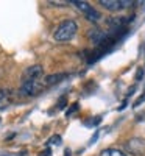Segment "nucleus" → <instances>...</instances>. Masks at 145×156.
I'll return each mask as SVG.
<instances>
[{"instance_id":"1","label":"nucleus","mask_w":145,"mask_h":156,"mask_svg":"<svg viewBox=\"0 0 145 156\" xmlns=\"http://www.w3.org/2000/svg\"><path fill=\"white\" fill-rule=\"evenodd\" d=\"M76 30H78V25L73 19L62 20L53 33V39L56 42H67L76 34Z\"/></svg>"},{"instance_id":"2","label":"nucleus","mask_w":145,"mask_h":156,"mask_svg":"<svg viewBox=\"0 0 145 156\" xmlns=\"http://www.w3.org/2000/svg\"><path fill=\"white\" fill-rule=\"evenodd\" d=\"M70 3L75 5L78 9H80L87 20H90V22H98V20L101 19V14H100V12H98L94 6H92V5H89L87 2H81V0H72Z\"/></svg>"},{"instance_id":"3","label":"nucleus","mask_w":145,"mask_h":156,"mask_svg":"<svg viewBox=\"0 0 145 156\" xmlns=\"http://www.w3.org/2000/svg\"><path fill=\"white\" fill-rule=\"evenodd\" d=\"M42 89H44L42 80H27V81H22L20 92L23 95H36V94L41 92Z\"/></svg>"},{"instance_id":"4","label":"nucleus","mask_w":145,"mask_h":156,"mask_svg":"<svg viewBox=\"0 0 145 156\" xmlns=\"http://www.w3.org/2000/svg\"><path fill=\"white\" fill-rule=\"evenodd\" d=\"M100 5L109 11H120L123 8L134 5V2H131V0H100Z\"/></svg>"},{"instance_id":"5","label":"nucleus","mask_w":145,"mask_h":156,"mask_svg":"<svg viewBox=\"0 0 145 156\" xmlns=\"http://www.w3.org/2000/svg\"><path fill=\"white\" fill-rule=\"evenodd\" d=\"M42 73H44L42 66H39V64L30 66L27 70H25V73H23V81H27V80H41Z\"/></svg>"},{"instance_id":"6","label":"nucleus","mask_w":145,"mask_h":156,"mask_svg":"<svg viewBox=\"0 0 145 156\" xmlns=\"http://www.w3.org/2000/svg\"><path fill=\"white\" fill-rule=\"evenodd\" d=\"M126 148L133 153H142V150H145V140L142 139H133L126 144Z\"/></svg>"},{"instance_id":"7","label":"nucleus","mask_w":145,"mask_h":156,"mask_svg":"<svg viewBox=\"0 0 145 156\" xmlns=\"http://www.w3.org/2000/svg\"><path fill=\"white\" fill-rule=\"evenodd\" d=\"M65 76H67V73H55V75H48V76H45L44 80H42L44 87H50V86H53V84L59 83L62 78H65Z\"/></svg>"},{"instance_id":"8","label":"nucleus","mask_w":145,"mask_h":156,"mask_svg":"<svg viewBox=\"0 0 145 156\" xmlns=\"http://www.w3.org/2000/svg\"><path fill=\"white\" fill-rule=\"evenodd\" d=\"M100 156H126V154L120 150H117V148H104L100 153Z\"/></svg>"},{"instance_id":"9","label":"nucleus","mask_w":145,"mask_h":156,"mask_svg":"<svg viewBox=\"0 0 145 156\" xmlns=\"http://www.w3.org/2000/svg\"><path fill=\"white\" fill-rule=\"evenodd\" d=\"M50 144H55V145H59L61 144V137L59 136H53V137H50Z\"/></svg>"},{"instance_id":"10","label":"nucleus","mask_w":145,"mask_h":156,"mask_svg":"<svg viewBox=\"0 0 145 156\" xmlns=\"http://www.w3.org/2000/svg\"><path fill=\"white\" fill-rule=\"evenodd\" d=\"M142 101H145V92H143V94H142V95H140V97H139V98H137L134 103H133V106H139Z\"/></svg>"},{"instance_id":"11","label":"nucleus","mask_w":145,"mask_h":156,"mask_svg":"<svg viewBox=\"0 0 145 156\" xmlns=\"http://www.w3.org/2000/svg\"><path fill=\"white\" fill-rule=\"evenodd\" d=\"M76 109H78V103H73V106L67 109V115H72V114H73Z\"/></svg>"},{"instance_id":"12","label":"nucleus","mask_w":145,"mask_h":156,"mask_svg":"<svg viewBox=\"0 0 145 156\" xmlns=\"http://www.w3.org/2000/svg\"><path fill=\"white\" fill-rule=\"evenodd\" d=\"M48 3L53 6H64V5H69L70 2H48Z\"/></svg>"},{"instance_id":"13","label":"nucleus","mask_w":145,"mask_h":156,"mask_svg":"<svg viewBox=\"0 0 145 156\" xmlns=\"http://www.w3.org/2000/svg\"><path fill=\"white\" fill-rule=\"evenodd\" d=\"M64 106H65V97H61V98H59V101H58V108H59V109H62Z\"/></svg>"},{"instance_id":"14","label":"nucleus","mask_w":145,"mask_h":156,"mask_svg":"<svg viewBox=\"0 0 145 156\" xmlns=\"http://www.w3.org/2000/svg\"><path fill=\"white\" fill-rule=\"evenodd\" d=\"M142 73H143V70L139 69V72H137V80H140V78H142Z\"/></svg>"},{"instance_id":"15","label":"nucleus","mask_w":145,"mask_h":156,"mask_svg":"<svg viewBox=\"0 0 145 156\" xmlns=\"http://www.w3.org/2000/svg\"><path fill=\"white\" fill-rule=\"evenodd\" d=\"M65 156H70V150H65V153H64Z\"/></svg>"}]
</instances>
